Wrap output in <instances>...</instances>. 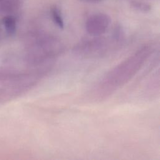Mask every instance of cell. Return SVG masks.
Listing matches in <instances>:
<instances>
[{"mask_svg":"<svg viewBox=\"0 0 160 160\" xmlns=\"http://www.w3.org/2000/svg\"><path fill=\"white\" fill-rule=\"evenodd\" d=\"M64 51V44L59 39L49 35H40L29 45L28 60L34 64H44L59 56Z\"/></svg>","mask_w":160,"mask_h":160,"instance_id":"7a4b0ae2","label":"cell"},{"mask_svg":"<svg viewBox=\"0 0 160 160\" xmlns=\"http://www.w3.org/2000/svg\"><path fill=\"white\" fill-rule=\"evenodd\" d=\"M106 38L96 36L91 39L82 40L76 44L72 51L74 54L83 58H94L106 54L111 46Z\"/></svg>","mask_w":160,"mask_h":160,"instance_id":"3957f363","label":"cell"},{"mask_svg":"<svg viewBox=\"0 0 160 160\" xmlns=\"http://www.w3.org/2000/svg\"><path fill=\"white\" fill-rule=\"evenodd\" d=\"M152 51L151 45H144L109 71L94 89L93 96L98 99H106L126 84L142 68Z\"/></svg>","mask_w":160,"mask_h":160,"instance_id":"6da1fadb","label":"cell"},{"mask_svg":"<svg viewBox=\"0 0 160 160\" xmlns=\"http://www.w3.org/2000/svg\"><path fill=\"white\" fill-rule=\"evenodd\" d=\"M22 3V0H9L7 1L8 8L11 10H14L18 9Z\"/></svg>","mask_w":160,"mask_h":160,"instance_id":"52a82bcc","label":"cell"},{"mask_svg":"<svg viewBox=\"0 0 160 160\" xmlns=\"http://www.w3.org/2000/svg\"><path fill=\"white\" fill-rule=\"evenodd\" d=\"M110 22L111 19L106 14H94L87 20L86 29L89 34L94 36H99L106 31Z\"/></svg>","mask_w":160,"mask_h":160,"instance_id":"277c9868","label":"cell"},{"mask_svg":"<svg viewBox=\"0 0 160 160\" xmlns=\"http://www.w3.org/2000/svg\"><path fill=\"white\" fill-rule=\"evenodd\" d=\"M3 21L7 32L10 34L14 33L16 29V22L14 18L11 16H8L4 18Z\"/></svg>","mask_w":160,"mask_h":160,"instance_id":"5b68a950","label":"cell"},{"mask_svg":"<svg viewBox=\"0 0 160 160\" xmlns=\"http://www.w3.org/2000/svg\"><path fill=\"white\" fill-rule=\"evenodd\" d=\"M52 17L54 22L58 26L59 28L63 29L64 26V21L61 16V12L57 8H54L52 11Z\"/></svg>","mask_w":160,"mask_h":160,"instance_id":"8992f818","label":"cell"},{"mask_svg":"<svg viewBox=\"0 0 160 160\" xmlns=\"http://www.w3.org/2000/svg\"><path fill=\"white\" fill-rule=\"evenodd\" d=\"M90 1H99V0H90Z\"/></svg>","mask_w":160,"mask_h":160,"instance_id":"ba28073f","label":"cell"}]
</instances>
